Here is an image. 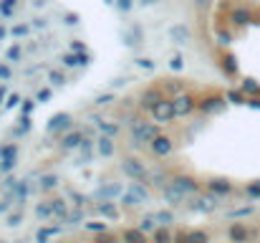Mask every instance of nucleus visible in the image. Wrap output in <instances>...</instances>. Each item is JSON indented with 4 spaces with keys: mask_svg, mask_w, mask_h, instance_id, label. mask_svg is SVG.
Wrapping results in <instances>:
<instances>
[{
    "mask_svg": "<svg viewBox=\"0 0 260 243\" xmlns=\"http://www.w3.org/2000/svg\"><path fill=\"white\" fill-rule=\"evenodd\" d=\"M119 8H121V10H129V8H132V0H121Z\"/></svg>",
    "mask_w": 260,
    "mask_h": 243,
    "instance_id": "f257e3e1",
    "label": "nucleus"
},
{
    "mask_svg": "<svg viewBox=\"0 0 260 243\" xmlns=\"http://www.w3.org/2000/svg\"><path fill=\"white\" fill-rule=\"evenodd\" d=\"M152 3H157V0H142V5H152Z\"/></svg>",
    "mask_w": 260,
    "mask_h": 243,
    "instance_id": "f03ea898",
    "label": "nucleus"
}]
</instances>
